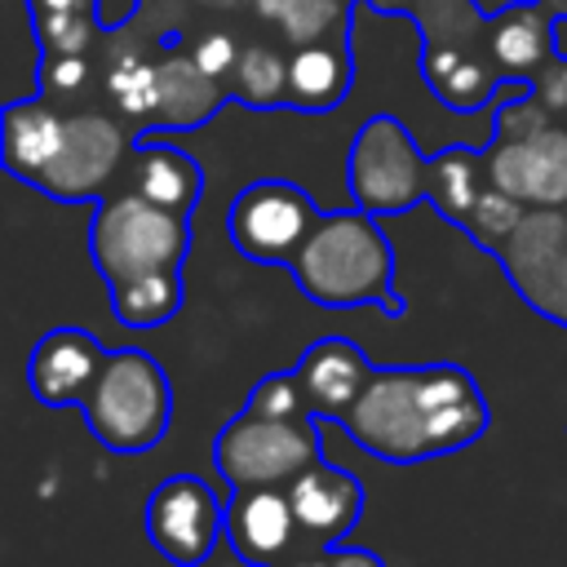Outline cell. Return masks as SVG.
I'll return each instance as SVG.
<instances>
[{
    "label": "cell",
    "mask_w": 567,
    "mask_h": 567,
    "mask_svg": "<svg viewBox=\"0 0 567 567\" xmlns=\"http://www.w3.org/2000/svg\"><path fill=\"white\" fill-rule=\"evenodd\" d=\"M487 44H492L496 71L509 75V80H523V75L540 71L545 58L554 53V13L540 0L501 9L496 22H492V40Z\"/></svg>",
    "instance_id": "20"
},
{
    "label": "cell",
    "mask_w": 567,
    "mask_h": 567,
    "mask_svg": "<svg viewBox=\"0 0 567 567\" xmlns=\"http://www.w3.org/2000/svg\"><path fill=\"white\" fill-rule=\"evenodd\" d=\"M62 133H66V120L58 111H49L44 102H35V97L9 102L4 115H0V159H4V168L31 186L49 168V159L58 155Z\"/></svg>",
    "instance_id": "16"
},
{
    "label": "cell",
    "mask_w": 567,
    "mask_h": 567,
    "mask_svg": "<svg viewBox=\"0 0 567 567\" xmlns=\"http://www.w3.org/2000/svg\"><path fill=\"white\" fill-rule=\"evenodd\" d=\"M483 186H487V164L474 151L447 146V151L430 155V204L439 208L443 221L465 226V217L474 213Z\"/></svg>",
    "instance_id": "23"
},
{
    "label": "cell",
    "mask_w": 567,
    "mask_h": 567,
    "mask_svg": "<svg viewBox=\"0 0 567 567\" xmlns=\"http://www.w3.org/2000/svg\"><path fill=\"white\" fill-rule=\"evenodd\" d=\"M84 0H31V13H58V9H80Z\"/></svg>",
    "instance_id": "35"
},
{
    "label": "cell",
    "mask_w": 567,
    "mask_h": 567,
    "mask_svg": "<svg viewBox=\"0 0 567 567\" xmlns=\"http://www.w3.org/2000/svg\"><path fill=\"white\" fill-rule=\"evenodd\" d=\"M111 350L89 328H49L27 354V390L44 408L84 403Z\"/></svg>",
    "instance_id": "13"
},
{
    "label": "cell",
    "mask_w": 567,
    "mask_h": 567,
    "mask_svg": "<svg viewBox=\"0 0 567 567\" xmlns=\"http://www.w3.org/2000/svg\"><path fill=\"white\" fill-rule=\"evenodd\" d=\"M199 4H208V9H221V13H226V9H239L244 0H199Z\"/></svg>",
    "instance_id": "39"
},
{
    "label": "cell",
    "mask_w": 567,
    "mask_h": 567,
    "mask_svg": "<svg viewBox=\"0 0 567 567\" xmlns=\"http://www.w3.org/2000/svg\"><path fill=\"white\" fill-rule=\"evenodd\" d=\"M35 31L44 53H84L97 22L84 18L80 9H58V13H35Z\"/></svg>",
    "instance_id": "29"
},
{
    "label": "cell",
    "mask_w": 567,
    "mask_h": 567,
    "mask_svg": "<svg viewBox=\"0 0 567 567\" xmlns=\"http://www.w3.org/2000/svg\"><path fill=\"white\" fill-rule=\"evenodd\" d=\"M337 425L368 456L416 465L478 443L492 425V408L478 381L456 363L372 368L363 394Z\"/></svg>",
    "instance_id": "1"
},
{
    "label": "cell",
    "mask_w": 567,
    "mask_h": 567,
    "mask_svg": "<svg viewBox=\"0 0 567 567\" xmlns=\"http://www.w3.org/2000/svg\"><path fill=\"white\" fill-rule=\"evenodd\" d=\"M146 536L173 567H199L226 536V505L199 474H173L146 496Z\"/></svg>",
    "instance_id": "9"
},
{
    "label": "cell",
    "mask_w": 567,
    "mask_h": 567,
    "mask_svg": "<svg viewBox=\"0 0 567 567\" xmlns=\"http://www.w3.org/2000/svg\"><path fill=\"white\" fill-rule=\"evenodd\" d=\"M239 53H244V49L235 44V35H230V31H208V35H199V40H195V49H190V58H195L208 75H217V80L235 71Z\"/></svg>",
    "instance_id": "31"
},
{
    "label": "cell",
    "mask_w": 567,
    "mask_h": 567,
    "mask_svg": "<svg viewBox=\"0 0 567 567\" xmlns=\"http://www.w3.org/2000/svg\"><path fill=\"white\" fill-rule=\"evenodd\" d=\"M248 408L270 412V416H315L310 403H306V390H301L297 372H266V377L252 385Z\"/></svg>",
    "instance_id": "30"
},
{
    "label": "cell",
    "mask_w": 567,
    "mask_h": 567,
    "mask_svg": "<svg viewBox=\"0 0 567 567\" xmlns=\"http://www.w3.org/2000/svg\"><path fill=\"white\" fill-rule=\"evenodd\" d=\"M350 89V58L337 44H297L288 58V106L332 111Z\"/></svg>",
    "instance_id": "21"
},
{
    "label": "cell",
    "mask_w": 567,
    "mask_h": 567,
    "mask_svg": "<svg viewBox=\"0 0 567 567\" xmlns=\"http://www.w3.org/2000/svg\"><path fill=\"white\" fill-rule=\"evenodd\" d=\"M226 102V93L217 89V75H208L190 53H168L159 62V111H155V128H199L204 120L217 115V106Z\"/></svg>",
    "instance_id": "19"
},
{
    "label": "cell",
    "mask_w": 567,
    "mask_h": 567,
    "mask_svg": "<svg viewBox=\"0 0 567 567\" xmlns=\"http://www.w3.org/2000/svg\"><path fill=\"white\" fill-rule=\"evenodd\" d=\"M288 270L315 306H381L385 315H403V297L394 292V248L377 213L359 204L341 213H319Z\"/></svg>",
    "instance_id": "2"
},
{
    "label": "cell",
    "mask_w": 567,
    "mask_h": 567,
    "mask_svg": "<svg viewBox=\"0 0 567 567\" xmlns=\"http://www.w3.org/2000/svg\"><path fill=\"white\" fill-rule=\"evenodd\" d=\"M381 4H408V0H381Z\"/></svg>",
    "instance_id": "41"
},
{
    "label": "cell",
    "mask_w": 567,
    "mask_h": 567,
    "mask_svg": "<svg viewBox=\"0 0 567 567\" xmlns=\"http://www.w3.org/2000/svg\"><path fill=\"white\" fill-rule=\"evenodd\" d=\"M554 53H558V58H567V13H558V18H554Z\"/></svg>",
    "instance_id": "36"
},
{
    "label": "cell",
    "mask_w": 567,
    "mask_h": 567,
    "mask_svg": "<svg viewBox=\"0 0 567 567\" xmlns=\"http://www.w3.org/2000/svg\"><path fill=\"white\" fill-rule=\"evenodd\" d=\"M288 567H328V558H323V549H315V554H306V558H297Z\"/></svg>",
    "instance_id": "38"
},
{
    "label": "cell",
    "mask_w": 567,
    "mask_h": 567,
    "mask_svg": "<svg viewBox=\"0 0 567 567\" xmlns=\"http://www.w3.org/2000/svg\"><path fill=\"white\" fill-rule=\"evenodd\" d=\"M230 93L257 111L288 106V62L270 44H248L230 71Z\"/></svg>",
    "instance_id": "24"
},
{
    "label": "cell",
    "mask_w": 567,
    "mask_h": 567,
    "mask_svg": "<svg viewBox=\"0 0 567 567\" xmlns=\"http://www.w3.org/2000/svg\"><path fill=\"white\" fill-rule=\"evenodd\" d=\"M416 31L425 35V44H470L483 31V9L478 0H416L412 9Z\"/></svg>",
    "instance_id": "27"
},
{
    "label": "cell",
    "mask_w": 567,
    "mask_h": 567,
    "mask_svg": "<svg viewBox=\"0 0 567 567\" xmlns=\"http://www.w3.org/2000/svg\"><path fill=\"white\" fill-rule=\"evenodd\" d=\"M487 182L527 208H567V128L545 124L523 137H492Z\"/></svg>",
    "instance_id": "12"
},
{
    "label": "cell",
    "mask_w": 567,
    "mask_h": 567,
    "mask_svg": "<svg viewBox=\"0 0 567 567\" xmlns=\"http://www.w3.org/2000/svg\"><path fill=\"white\" fill-rule=\"evenodd\" d=\"M261 18H270L288 44H315L337 18L341 0H252Z\"/></svg>",
    "instance_id": "28"
},
{
    "label": "cell",
    "mask_w": 567,
    "mask_h": 567,
    "mask_svg": "<svg viewBox=\"0 0 567 567\" xmlns=\"http://www.w3.org/2000/svg\"><path fill=\"white\" fill-rule=\"evenodd\" d=\"M536 97L549 106V111H567V58L554 53V62H545L536 71Z\"/></svg>",
    "instance_id": "33"
},
{
    "label": "cell",
    "mask_w": 567,
    "mask_h": 567,
    "mask_svg": "<svg viewBox=\"0 0 567 567\" xmlns=\"http://www.w3.org/2000/svg\"><path fill=\"white\" fill-rule=\"evenodd\" d=\"M93 439L111 452H151L173 421V381L164 363L137 346L111 350L89 399L80 403Z\"/></svg>",
    "instance_id": "3"
},
{
    "label": "cell",
    "mask_w": 567,
    "mask_h": 567,
    "mask_svg": "<svg viewBox=\"0 0 567 567\" xmlns=\"http://www.w3.org/2000/svg\"><path fill=\"white\" fill-rule=\"evenodd\" d=\"M496 261L536 315L567 328V208H527Z\"/></svg>",
    "instance_id": "8"
},
{
    "label": "cell",
    "mask_w": 567,
    "mask_h": 567,
    "mask_svg": "<svg viewBox=\"0 0 567 567\" xmlns=\"http://www.w3.org/2000/svg\"><path fill=\"white\" fill-rule=\"evenodd\" d=\"M84 80H89L84 53H49V58L40 62V84H44L49 93H75Z\"/></svg>",
    "instance_id": "32"
},
{
    "label": "cell",
    "mask_w": 567,
    "mask_h": 567,
    "mask_svg": "<svg viewBox=\"0 0 567 567\" xmlns=\"http://www.w3.org/2000/svg\"><path fill=\"white\" fill-rule=\"evenodd\" d=\"M128 190H137L151 204H164L173 213H190L204 190V173L182 146H164V142L146 137L128 155Z\"/></svg>",
    "instance_id": "18"
},
{
    "label": "cell",
    "mask_w": 567,
    "mask_h": 567,
    "mask_svg": "<svg viewBox=\"0 0 567 567\" xmlns=\"http://www.w3.org/2000/svg\"><path fill=\"white\" fill-rule=\"evenodd\" d=\"M540 4H545L554 18H558V13H567V0H540Z\"/></svg>",
    "instance_id": "40"
},
{
    "label": "cell",
    "mask_w": 567,
    "mask_h": 567,
    "mask_svg": "<svg viewBox=\"0 0 567 567\" xmlns=\"http://www.w3.org/2000/svg\"><path fill=\"white\" fill-rule=\"evenodd\" d=\"M124 155H128V137L120 133V124H111L106 115H71L58 155L31 186L62 204L102 199L106 186L115 182Z\"/></svg>",
    "instance_id": "10"
},
{
    "label": "cell",
    "mask_w": 567,
    "mask_h": 567,
    "mask_svg": "<svg viewBox=\"0 0 567 567\" xmlns=\"http://www.w3.org/2000/svg\"><path fill=\"white\" fill-rule=\"evenodd\" d=\"M527 217V204L523 199H514L509 190H501V186H483V195H478V204H474V213L465 217V235L487 252V257H496L501 252V244L514 235V226Z\"/></svg>",
    "instance_id": "26"
},
{
    "label": "cell",
    "mask_w": 567,
    "mask_h": 567,
    "mask_svg": "<svg viewBox=\"0 0 567 567\" xmlns=\"http://www.w3.org/2000/svg\"><path fill=\"white\" fill-rule=\"evenodd\" d=\"M421 75L434 89V97L461 115L483 111L492 102V93H501L509 84V80H501V71H492V62L470 58L461 44H425Z\"/></svg>",
    "instance_id": "17"
},
{
    "label": "cell",
    "mask_w": 567,
    "mask_h": 567,
    "mask_svg": "<svg viewBox=\"0 0 567 567\" xmlns=\"http://www.w3.org/2000/svg\"><path fill=\"white\" fill-rule=\"evenodd\" d=\"M226 540L248 567H288L323 545H315L292 509L288 487H244L226 501Z\"/></svg>",
    "instance_id": "11"
},
{
    "label": "cell",
    "mask_w": 567,
    "mask_h": 567,
    "mask_svg": "<svg viewBox=\"0 0 567 567\" xmlns=\"http://www.w3.org/2000/svg\"><path fill=\"white\" fill-rule=\"evenodd\" d=\"M315 221H319L315 199L301 186L279 182V177L244 186L226 213L230 244L239 248V257L261 261V266H292Z\"/></svg>",
    "instance_id": "7"
},
{
    "label": "cell",
    "mask_w": 567,
    "mask_h": 567,
    "mask_svg": "<svg viewBox=\"0 0 567 567\" xmlns=\"http://www.w3.org/2000/svg\"><path fill=\"white\" fill-rule=\"evenodd\" d=\"M190 252V213H173L151 204L137 190L102 195L89 221V257L106 284L146 275V270H182Z\"/></svg>",
    "instance_id": "4"
},
{
    "label": "cell",
    "mask_w": 567,
    "mask_h": 567,
    "mask_svg": "<svg viewBox=\"0 0 567 567\" xmlns=\"http://www.w3.org/2000/svg\"><path fill=\"white\" fill-rule=\"evenodd\" d=\"M137 13V0H93V22H97V31H115V27H124L128 18Z\"/></svg>",
    "instance_id": "34"
},
{
    "label": "cell",
    "mask_w": 567,
    "mask_h": 567,
    "mask_svg": "<svg viewBox=\"0 0 567 567\" xmlns=\"http://www.w3.org/2000/svg\"><path fill=\"white\" fill-rule=\"evenodd\" d=\"M186 301V288H182V270H146V275H133V279H120L111 284V310L124 328H164L168 319H177Z\"/></svg>",
    "instance_id": "22"
},
{
    "label": "cell",
    "mask_w": 567,
    "mask_h": 567,
    "mask_svg": "<svg viewBox=\"0 0 567 567\" xmlns=\"http://www.w3.org/2000/svg\"><path fill=\"white\" fill-rule=\"evenodd\" d=\"M106 93L128 120L142 124V133H151L155 111H159V62H146L137 53H120L106 71Z\"/></svg>",
    "instance_id": "25"
},
{
    "label": "cell",
    "mask_w": 567,
    "mask_h": 567,
    "mask_svg": "<svg viewBox=\"0 0 567 567\" xmlns=\"http://www.w3.org/2000/svg\"><path fill=\"white\" fill-rule=\"evenodd\" d=\"M297 381L306 390V403L319 421H341L350 412V403L363 394L372 363L363 354L359 341L350 337H319L306 346V354L297 359Z\"/></svg>",
    "instance_id": "14"
},
{
    "label": "cell",
    "mask_w": 567,
    "mask_h": 567,
    "mask_svg": "<svg viewBox=\"0 0 567 567\" xmlns=\"http://www.w3.org/2000/svg\"><path fill=\"white\" fill-rule=\"evenodd\" d=\"M288 496H292L301 532L323 549L341 545L354 532V523L363 518V483L354 474L328 465V461H319L306 474H297L288 483Z\"/></svg>",
    "instance_id": "15"
},
{
    "label": "cell",
    "mask_w": 567,
    "mask_h": 567,
    "mask_svg": "<svg viewBox=\"0 0 567 567\" xmlns=\"http://www.w3.org/2000/svg\"><path fill=\"white\" fill-rule=\"evenodd\" d=\"M514 4H527V0H478L483 13H501V9H514Z\"/></svg>",
    "instance_id": "37"
},
{
    "label": "cell",
    "mask_w": 567,
    "mask_h": 567,
    "mask_svg": "<svg viewBox=\"0 0 567 567\" xmlns=\"http://www.w3.org/2000/svg\"><path fill=\"white\" fill-rule=\"evenodd\" d=\"M213 461L221 478L244 492V487H288L297 474L323 461V430L319 416H270L257 408H239L217 443Z\"/></svg>",
    "instance_id": "5"
},
{
    "label": "cell",
    "mask_w": 567,
    "mask_h": 567,
    "mask_svg": "<svg viewBox=\"0 0 567 567\" xmlns=\"http://www.w3.org/2000/svg\"><path fill=\"white\" fill-rule=\"evenodd\" d=\"M350 199L377 217H399L430 199V159L394 115H372L359 124L346 155Z\"/></svg>",
    "instance_id": "6"
}]
</instances>
